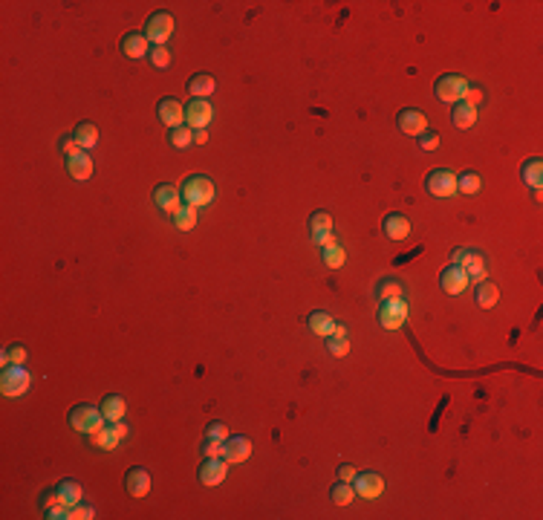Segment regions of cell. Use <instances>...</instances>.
<instances>
[{
	"mask_svg": "<svg viewBox=\"0 0 543 520\" xmlns=\"http://www.w3.org/2000/svg\"><path fill=\"white\" fill-rule=\"evenodd\" d=\"M179 194H183V202L186 205H194V208H205L214 202L217 197V185L211 177L205 173H191V177L179 185Z\"/></svg>",
	"mask_w": 543,
	"mask_h": 520,
	"instance_id": "obj_1",
	"label": "cell"
},
{
	"mask_svg": "<svg viewBox=\"0 0 543 520\" xmlns=\"http://www.w3.org/2000/svg\"><path fill=\"white\" fill-rule=\"evenodd\" d=\"M130 433V428L119 419V422H104L99 430H93V433H87V445L90 448H96V451H116L119 448V443Z\"/></svg>",
	"mask_w": 543,
	"mask_h": 520,
	"instance_id": "obj_2",
	"label": "cell"
},
{
	"mask_svg": "<svg viewBox=\"0 0 543 520\" xmlns=\"http://www.w3.org/2000/svg\"><path fill=\"white\" fill-rule=\"evenodd\" d=\"M451 264H457L468 278L471 283L477 281H485L488 278V266H485V254L477 251V249H454L451 251Z\"/></svg>",
	"mask_w": 543,
	"mask_h": 520,
	"instance_id": "obj_3",
	"label": "cell"
},
{
	"mask_svg": "<svg viewBox=\"0 0 543 520\" xmlns=\"http://www.w3.org/2000/svg\"><path fill=\"white\" fill-rule=\"evenodd\" d=\"M29 384H32V376L23 364H9L0 373V394L6 399H21L29 390Z\"/></svg>",
	"mask_w": 543,
	"mask_h": 520,
	"instance_id": "obj_4",
	"label": "cell"
},
{
	"mask_svg": "<svg viewBox=\"0 0 543 520\" xmlns=\"http://www.w3.org/2000/svg\"><path fill=\"white\" fill-rule=\"evenodd\" d=\"M407 315H411V307H407V300L404 298H396V300H382V307L376 313V321L382 330L387 332H396L404 327Z\"/></svg>",
	"mask_w": 543,
	"mask_h": 520,
	"instance_id": "obj_5",
	"label": "cell"
},
{
	"mask_svg": "<svg viewBox=\"0 0 543 520\" xmlns=\"http://www.w3.org/2000/svg\"><path fill=\"white\" fill-rule=\"evenodd\" d=\"M466 90H468V81H466V75H460V72H445V75H439V78L434 81V93H436V99L445 102V104L463 102Z\"/></svg>",
	"mask_w": 543,
	"mask_h": 520,
	"instance_id": "obj_6",
	"label": "cell"
},
{
	"mask_svg": "<svg viewBox=\"0 0 543 520\" xmlns=\"http://www.w3.org/2000/svg\"><path fill=\"white\" fill-rule=\"evenodd\" d=\"M425 191L436 200H445V197H454L457 194V173L448 170V168H434L428 177H425Z\"/></svg>",
	"mask_w": 543,
	"mask_h": 520,
	"instance_id": "obj_7",
	"label": "cell"
},
{
	"mask_svg": "<svg viewBox=\"0 0 543 520\" xmlns=\"http://www.w3.org/2000/svg\"><path fill=\"white\" fill-rule=\"evenodd\" d=\"M107 419L102 416V411L99 408H93V405H75L72 411H70V428L72 430H78V433H93V430H99L102 425H104Z\"/></svg>",
	"mask_w": 543,
	"mask_h": 520,
	"instance_id": "obj_8",
	"label": "cell"
},
{
	"mask_svg": "<svg viewBox=\"0 0 543 520\" xmlns=\"http://www.w3.org/2000/svg\"><path fill=\"white\" fill-rule=\"evenodd\" d=\"M171 35H173V15L154 12L148 18V23H145V38L151 40V47H165Z\"/></svg>",
	"mask_w": 543,
	"mask_h": 520,
	"instance_id": "obj_9",
	"label": "cell"
},
{
	"mask_svg": "<svg viewBox=\"0 0 543 520\" xmlns=\"http://www.w3.org/2000/svg\"><path fill=\"white\" fill-rule=\"evenodd\" d=\"M151 200H154L156 211H162L165 217H173L179 211V205H183V194H179V185H173V183H159L154 188Z\"/></svg>",
	"mask_w": 543,
	"mask_h": 520,
	"instance_id": "obj_10",
	"label": "cell"
},
{
	"mask_svg": "<svg viewBox=\"0 0 543 520\" xmlns=\"http://www.w3.org/2000/svg\"><path fill=\"white\" fill-rule=\"evenodd\" d=\"M225 477H229V462H225L222 457H203V465L197 471V480L203 486L214 489V486H220L225 480Z\"/></svg>",
	"mask_w": 543,
	"mask_h": 520,
	"instance_id": "obj_11",
	"label": "cell"
},
{
	"mask_svg": "<svg viewBox=\"0 0 543 520\" xmlns=\"http://www.w3.org/2000/svg\"><path fill=\"white\" fill-rule=\"evenodd\" d=\"M211 119H214V107L208 99H191L186 104V124L191 130H205L211 124Z\"/></svg>",
	"mask_w": 543,
	"mask_h": 520,
	"instance_id": "obj_12",
	"label": "cell"
},
{
	"mask_svg": "<svg viewBox=\"0 0 543 520\" xmlns=\"http://www.w3.org/2000/svg\"><path fill=\"white\" fill-rule=\"evenodd\" d=\"M396 124H399V130L404 136H422L428 130V116L422 110H416V107H404V110H399Z\"/></svg>",
	"mask_w": 543,
	"mask_h": 520,
	"instance_id": "obj_13",
	"label": "cell"
},
{
	"mask_svg": "<svg viewBox=\"0 0 543 520\" xmlns=\"http://www.w3.org/2000/svg\"><path fill=\"white\" fill-rule=\"evenodd\" d=\"M353 489L358 497H365V500H376L382 492H385V480L376 474V471H358L355 474V480H353Z\"/></svg>",
	"mask_w": 543,
	"mask_h": 520,
	"instance_id": "obj_14",
	"label": "cell"
},
{
	"mask_svg": "<svg viewBox=\"0 0 543 520\" xmlns=\"http://www.w3.org/2000/svg\"><path fill=\"white\" fill-rule=\"evenodd\" d=\"M468 283H471V278H468L457 264L445 266L442 275H439V286H442L445 295H463V292L468 289Z\"/></svg>",
	"mask_w": 543,
	"mask_h": 520,
	"instance_id": "obj_15",
	"label": "cell"
},
{
	"mask_svg": "<svg viewBox=\"0 0 543 520\" xmlns=\"http://www.w3.org/2000/svg\"><path fill=\"white\" fill-rule=\"evenodd\" d=\"M411 220L402 214V211H390V214H385V220H382V232H385V237L387 240H404V237H411Z\"/></svg>",
	"mask_w": 543,
	"mask_h": 520,
	"instance_id": "obj_16",
	"label": "cell"
},
{
	"mask_svg": "<svg viewBox=\"0 0 543 520\" xmlns=\"http://www.w3.org/2000/svg\"><path fill=\"white\" fill-rule=\"evenodd\" d=\"M156 116H159V121L168 124V130H171V127H179V124H186V107L179 104V99H173V96L159 99V104H156Z\"/></svg>",
	"mask_w": 543,
	"mask_h": 520,
	"instance_id": "obj_17",
	"label": "cell"
},
{
	"mask_svg": "<svg viewBox=\"0 0 543 520\" xmlns=\"http://www.w3.org/2000/svg\"><path fill=\"white\" fill-rule=\"evenodd\" d=\"M124 492H127L130 497H145V494L151 492V474H148V468L133 465V468L124 474Z\"/></svg>",
	"mask_w": 543,
	"mask_h": 520,
	"instance_id": "obj_18",
	"label": "cell"
},
{
	"mask_svg": "<svg viewBox=\"0 0 543 520\" xmlns=\"http://www.w3.org/2000/svg\"><path fill=\"white\" fill-rule=\"evenodd\" d=\"M252 457V443L246 437H229L222 445V460L229 465H237V462H246Z\"/></svg>",
	"mask_w": 543,
	"mask_h": 520,
	"instance_id": "obj_19",
	"label": "cell"
},
{
	"mask_svg": "<svg viewBox=\"0 0 543 520\" xmlns=\"http://www.w3.org/2000/svg\"><path fill=\"white\" fill-rule=\"evenodd\" d=\"M151 53V40L145 38V32H127L122 38V55L124 58H145Z\"/></svg>",
	"mask_w": 543,
	"mask_h": 520,
	"instance_id": "obj_20",
	"label": "cell"
},
{
	"mask_svg": "<svg viewBox=\"0 0 543 520\" xmlns=\"http://www.w3.org/2000/svg\"><path fill=\"white\" fill-rule=\"evenodd\" d=\"M41 514L50 517V520H67V506L58 497V489H43L41 492Z\"/></svg>",
	"mask_w": 543,
	"mask_h": 520,
	"instance_id": "obj_21",
	"label": "cell"
},
{
	"mask_svg": "<svg viewBox=\"0 0 543 520\" xmlns=\"http://www.w3.org/2000/svg\"><path fill=\"white\" fill-rule=\"evenodd\" d=\"M497 300H500V289H497V283H491L488 278L474 283V303H477L480 310L497 307Z\"/></svg>",
	"mask_w": 543,
	"mask_h": 520,
	"instance_id": "obj_22",
	"label": "cell"
},
{
	"mask_svg": "<svg viewBox=\"0 0 543 520\" xmlns=\"http://www.w3.org/2000/svg\"><path fill=\"white\" fill-rule=\"evenodd\" d=\"M67 173L78 183H87L93 177V159H90V151H81L78 156H70L67 159Z\"/></svg>",
	"mask_w": 543,
	"mask_h": 520,
	"instance_id": "obj_23",
	"label": "cell"
},
{
	"mask_svg": "<svg viewBox=\"0 0 543 520\" xmlns=\"http://www.w3.org/2000/svg\"><path fill=\"white\" fill-rule=\"evenodd\" d=\"M520 180H523L532 191H540V185H543V159H540V156H532V159H526V162L520 165Z\"/></svg>",
	"mask_w": 543,
	"mask_h": 520,
	"instance_id": "obj_24",
	"label": "cell"
},
{
	"mask_svg": "<svg viewBox=\"0 0 543 520\" xmlns=\"http://www.w3.org/2000/svg\"><path fill=\"white\" fill-rule=\"evenodd\" d=\"M327 353L335 356V359H344L350 353V335H347L344 324H335L333 335H327Z\"/></svg>",
	"mask_w": 543,
	"mask_h": 520,
	"instance_id": "obj_25",
	"label": "cell"
},
{
	"mask_svg": "<svg viewBox=\"0 0 543 520\" xmlns=\"http://www.w3.org/2000/svg\"><path fill=\"white\" fill-rule=\"evenodd\" d=\"M99 411H102V416H104L107 422H119V419H124V413H127V402H124V396H119V394H107V396L102 399Z\"/></svg>",
	"mask_w": 543,
	"mask_h": 520,
	"instance_id": "obj_26",
	"label": "cell"
},
{
	"mask_svg": "<svg viewBox=\"0 0 543 520\" xmlns=\"http://www.w3.org/2000/svg\"><path fill=\"white\" fill-rule=\"evenodd\" d=\"M214 90H217V81H214L211 72H197V75L188 78V93L194 99H208Z\"/></svg>",
	"mask_w": 543,
	"mask_h": 520,
	"instance_id": "obj_27",
	"label": "cell"
},
{
	"mask_svg": "<svg viewBox=\"0 0 543 520\" xmlns=\"http://www.w3.org/2000/svg\"><path fill=\"white\" fill-rule=\"evenodd\" d=\"M373 295H376V300H379V303H382V300H396V298H404V281H399V278H382V281L376 283Z\"/></svg>",
	"mask_w": 543,
	"mask_h": 520,
	"instance_id": "obj_28",
	"label": "cell"
},
{
	"mask_svg": "<svg viewBox=\"0 0 543 520\" xmlns=\"http://www.w3.org/2000/svg\"><path fill=\"white\" fill-rule=\"evenodd\" d=\"M72 136H75V142H78L84 151H93V148L99 145V127H96L93 121H78L75 130H72Z\"/></svg>",
	"mask_w": 543,
	"mask_h": 520,
	"instance_id": "obj_29",
	"label": "cell"
},
{
	"mask_svg": "<svg viewBox=\"0 0 543 520\" xmlns=\"http://www.w3.org/2000/svg\"><path fill=\"white\" fill-rule=\"evenodd\" d=\"M306 229H309V237H312V240L321 237V234H330V232H333V214H330V211H321V208L312 211Z\"/></svg>",
	"mask_w": 543,
	"mask_h": 520,
	"instance_id": "obj_30",
	"label": "cell"
},
{
	"mask_svg": "<svg viewBox=\"0 0 543 520\" xmlns=\"http://www.w3.org/2000/svg\"><path fill=\"white\" fill-rule=\"evenodd\" d=\"M451 121H454V127H460V130H468L477 121V110L466 102H457V104H451Z\"/></svg>",
	"mask_w": 543,
	"mask_h": 520,
	"instance_id": "obj_31",
	"label": "cell"
},
{
	"mask_svg": "<svg viewBox=\"0 0 543 520\" xmlns=\"http://www.w3.org/2000/svg\"><path fill=\"white\" fill-rule=\"evenodd\" d=\"M306 324H309V332L312 335H321V338H327V335H333V330H335V318L330 315V313H312L309 318H306Z\"/></svg>",
	"mask_w": 543,
	"mask_h": 520,
	"instance_id": "obj_32",
	"label": "cell"
},
{
	"mask_svg": "<svg viewBox=\"0 0 543 520\" xmlns=\"http://www.w3.org/2000/svg\"><path fill=\"white\" fill-rule=\"evenodd\" d=\"M168 145L173 151H188L194 145V130L188 124H179V127H171L168 130Z\"/></svg>",
	"mask_w": 543,
	"mask_h": 520,
	"instance_id": "obj_33",
	"label": "cell"
},
{
	"mask_svg": "<svg viewBox=\"0 0 543 520\" xmlns=\"http://www.w3.org/2000/svg\"><path fill=\"white\" fill-rule=\"evenodd\" d=\"M55 489H58V497L64 500L67 509H72V506H78L84 500V489H81L78 480H61Z\"/></svg>",
	"mask_w": 543,
	"mask_h": 520,
	"instance_id": "obj_34",
	"label": "cell"
},
{
	"mask_svg": "<svg viewBox=\"0 0 543 520\" xmlns=\"http://www.w3.org/2000/svg\"><path fill=\"white\" fill-rule=\"evenodd\" d=\"M200 208H194V205H179V211L171 217V223L179 229V232H191L194 226H197V220H200V214H197Z\"/></svg>",
	"mask_w": 543,
	"mask_h": 520,
	"instance_id": "obj_35",
	"label": "cell"
},
{
	"mask_svg": "<svg viewBox=\"0 0 543 520\" xmlns=\"http://www.w3.org/2000/svg\"><path fill=\"white\" fill-rule=\"evenodd\" d=\"M457 191L466 194V197L480 194V191H483V177H480V173H474V170H463V173H457Z\"/></svg>",
	"mask_w": 543,
	"mask_h": 520,
	"instance_id": "obj_36",
	"label": "cell"
},
{
	"mask_svg": "<svg viewBox=\"0 0 543 520\" xmlns=\"http://www.w3.org/2000/svg\"><path fill=\"white\" fill-rule=\"evenodd\" d=\"M321 257H324V264H327L330 269H341V266L347 264V251H344V246H341V243L321 249Z\"/></svg>",
	"mask_w": 543,
	"mask_h": 520,
	"instance_id": "obj_37",
	"label": "cell"
},
{
	"mask_svg": "<svg viewBox=\"0 0 543 520\" xmlns=\"http://www.w3.org/2000/svg\"><path fill=\"white\" fill-rule=\"evenodd\" d=\"M353 497H355V489H353V483H344V480H338V483L330 489V500H333L335 506H350V503H353Z\"/></svg>",
	"mask_w": 543,
	"mask_h": 520,
	"instance_id": "obj_38",
	"label": "cell"
},
{
	"mask_svg": "<svg viewBox=\"0 0 543 520\" xmlns=\"http://www.w3.org/2000/svg\"><path fill=\"white\" fill-rule=\"evenodd\" d=\"M148 61H151L156 70H168V67H171V50H168V47H151Z\"/></svg>",
	"mask_w": 543,
	"mask_h": 520,
	"instance_id": "obj_39",
	"label": "cell"
},
{
	"mask_svg": "<svg viewBox=\"0 0 543 520\" xmlns=\"http://www.w3.org/2000/svg\"><path fill=\"white\" fill-rule=\"evenodd\" d=\"M23 362H26V347L23 344H12V347H6V350H4V367L23 364Z\"/></svg>",
	"mask_w": 543,
	"mask_h": 520,
	"instance_id": "obj_40",
	"label": "cell"
},
{
	"mask_svg": "<svg viewBox=\"0 0 543 520\" xmlns=\"http://www.w3.org/2000/svg\"><path fill=\"white\" fill-rule=\"evenodd\" d=\"M96 517V509L93 506H84V503H78V506H72V509H67V520H93Z\"/></svg>",
	"mask_w": 543,
	"mask_h": 520,
	"instance_id": "obj_41",
	"label": "cell"
},
{
	"mask_svg": "<svg viewBox=\"0 0 543 520\" xmlns=\"http://www.w3.org/2000/svg\"><path fill=\"white\" fill-rule=\"evenodd\" d=\"M58 151H61V153L70 159V156H78L84 148H81V145L75 142V136L70 134V136H61V139H58Z\"/></svg>",
	"mask_w": 543,
	"mask_h": 520,
	"instance_id": "obj_42",
	"label": "cell"
},
{
	"mask_svg": "<svg viewBox=\"0 0 543 520\" xmlns=\"http://www.w3.org/2000/svg\"><path fill=\"white\" fill-rule=\"evenodd\" d=\"M222 440H211V437H203V445H200V454L203 457H222Z\"/></svg>",
	"mask_w": 543,
	"mask_h": 520,
	"instance_id": "obj_43",
	"label": "cell"
},
{
	"mask_svg": "<svg viewBox=\"0 0 543 520\" xmlns=\"http://www.w3.org/2000/svg\"><path fill=\"white\" fill-rule=\"evenodd\" d=\"M463 102H466V104H471V107L477 110V107L485 102V93H483V87H477V84H468V90H466Z\"/></svg>",
	"mask_w": 543,
	"mask_h": 520,
	"instance_id": "obj_44",
	"label": "cell"
},
{
	"mask_svg": "<svg viewBox=\"0 0 543 520\" xmlns=\"http://www.w3.org/2000/svg\"><path fill=\"white\" fill-rule=\"evenodd\" d=\"M416 139H419V148H422V151H436V148H439V142H442V136L436 134V130H431V127L425 130L422 136H416Z\"/></svg>",
	"mask_w": 543,
	"mask_h": 520,
	"instance_id": "obj_45",
	"label": "cell"
},
{
	"mask_svg": "<svg viewBox=\"0 0 543 520\" xmlns=\"http://www.w3.org/2000/svg\"><path fill=\"white\" fill-rule=\"evenodd\" d=\"M205 437H211V440H229L232 433L225 430V422H208V428H205Z\"/></svg>",
	"mask_w": 543,
	"mask_h": 520,
	"instance_id": "obj_46",
	"label": "cell"
},
{
	"mask_svg": "<svg viewBox=\"0 0 543 520\" xmlns=\"http://www.w3.org/2000/svg\"><path fill=\"white\" fill-rule=\"evenodd\" d=\"M355 474H358V471H355L350 462H341V465H338V480H344V483H353V480H355Z\"/></svg>",
	"mask_w": 543,
	"mask_h": 520,
	"instance_id": "obj_47",
	"label": "cell"
},
{
	"mask_svg": "<svg viewBox=\"0 0 543 520\" xmlns=\"http://www.w3.org/2000/svg\"><path fill=\"white\" fill-rule=\"evenodd\" d=\"M312 243L318 246V249H327V246H335V243H338V237H335V234L330 232V234H321V237H315Z\"/></svg>",
	"mask_w": 543,
	"mask_h": 520,
	"instance_id": "obj_48",
	"label": "cell"
},
{
	"mask_svg": "<svg viewBox=\"0 0 543 520\" xmlns=\"http://www.w3.org/2000/svg\"><path fill=\"white\" fill-rule=\"evenodd\" d=\"M208 142V134L205 130H194V145H205Z\"/></svg>",
	"mask_w": 543,
	"mask_h": 520,
	"instance_id": "obj_49",
	"label": "cell"
}]
</instances>
